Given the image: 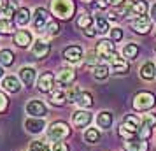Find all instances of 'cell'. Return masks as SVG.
<instances>
[{"instance_id":"cell-1","label":"cell","mask_w":156,"mask_h":151,"mask_svg":"<svg viewBox=\"0 0 156 151\" xmlns=\"http://www.w3.org/2000/svg\"><path fill=\"white\" fill-rule=\"evenodd\" d=\"M51 11L60 20H70L76 14L74 0H51Z\"/></svg>"},{"instance_id":"cell-2","label":"cell","mask_w":156,"mask_h":151,"mask_svg":"<svg viewBox=\"0 0 156 151\" xmlns=\"http://www.w3.org/2000/svg\"><path fill=\"white\" fill-rule=\"evenodd\" d=\"M156 99L153 93L149 92H140L133 97V109L139 111V113H144V111H149L151 107H154Z\"/></svg>"},{"instance_id":"cell-3","label":"cell","mask_w":156,"mask_h":151,"mask_svg":"<svg viewBox=\"0 0 156 151\" xmlns=\"http://www.w3.org/2000/svg\"><path fill=\"white\" fill-rule=\"evenodd\" d=\"M70 134V128H69V125L65 121H55L49 125V128H48V137H49L51 141H62L65 137Z\"/></svg>"},{"instance_id":"cell-4","label":"cell","mask_w":156,"mask_h":151,"mask_svg":"<svg viewBox=\"0 0 156 151\" xmlns=\"http://www.w3.org/2000/svg\"><path fill=\"white\" fill-rule=\"evenodd\" d=\"M156 127V114H146L140 121V128H139V137L140 139H149L153 134V128Z\"/></svg>"},{"instance_id":"cell-5","label":"cell","mask_w":156,"mask_h":151,"mask_svg":"<svg viewBox=\"0 0 156 151\" xmlns=\"http://www.w3.org/2000/svg\"><path fill=\"white\" fill-rule=\"evenodd\" d=\"M49 23V13L44 7H37L35 13H34V28L37 32H42Z\"/></svg>"},{"instance_id":"cell-6","label":"cell","mask_w":156,"mask_h":151,"mask_svg":"<svg viewBox=\"0 0 156 151\" xmlns=\"http://www.w3.org/2000/svg\"><path fill=\"white\" fill-rule=\"evenodd\" d=\"M95 53H97V56L104 58V60H109V58L114 55V42L111 41V39H104V41H100V42L97 44Z\"/></svg>"},{"instance_id":"cell-7","label":"cell","mask_w":156,"mask_h":151,"mask_svg":"<svg viewBox=\"0 0 156 151\" xmlns=\"http://www.w3.org/2000/svg\"><path fill=\"white\" fill-rule=\"evenodd\" d=\"M130 25H132V28H133L135 34H147L149 30H151L153 20L147 18V16H139V18H135Z\"/></svg>"},{"instance_id":"cell-8","label":"cell","mask_w":156,"mask_h":151,"mask_svg":"<svg viewBox=\"0 0 156 151\" xmlns=\"http://www.w3.org/2000/svg\"><path fill=\"white\" fill-rule=\"evenodd\" d=\"M27 113H28L32 118H44L48 114V109L41 100H30L27 104Z\"/></svg>"},{"instance_id":"cell-9","label":"cell","mask_w":156,"mask_h":151,"mask_svg":"<svg viewBox=\"0 0 156 151\" xmlns=\"http://www.w3.org/2000/svg\"><path fill=\"white\" fill-rule=\"evenodd\" d=\"M55 81H56V77L51 72H44L42 76L39 77V81H37V88L42 93H49L51 90H53V86H55Z\"/></svg>"},{"instance_id":"cell-10","label":"cell","mask_w":156,"mask_h":151,"mask_svg":"<svg viewBox=\"0 0 156 151\" xmlns=\"http://www.w3.org/2000/svg\"><path fill=\"white\" fill-rule=\"evenodd\" d=\"M128 13L132 16H146L147 13V0H132L128 4Z\"/></svg>"},{"instance_id":"cell-11","label":"cell","mask_w":156,"mask_h":151,"mask_svg":"<svg viewBox=\"0 0 156 151\" xmlns=\"http://www.w3.org/2000/svg\"><path fill=\"white\" fill-rule=\"evenodd\" d=\"M139 127H140V120H139L137 116H133V114H126L125 118H123V123L119 125V128L126 130V132H130V134H135V132L139 130Z\"/></svg>"},{"instance_id":"cell-12","label":"cell","mask_w":156,"mask_h":151,"mask_svg":"<svg viewBox=\"0 0 156 151\" xmlns=\"http://www.w3.org/2000/svg\"><path fill=\"white\" fill-rule=\"evenodd\" d=\"M63 58L70 63H77L83 58V48L81 46H69L63 49Z\"/></svg>"},{"instance_id":"cell-13","label":"cell","mask_w":156,"mask_h":151,"mask_svg":"<svg viewBox=\"0 0 156 151\" xmlns=\"http://www.w3.org/2000/svg\"><path fill=\"white\" fill-rule=\"evenodd\" d=\"M109 62H111V65H112V72H114V74H126L128 69H130V65H128L126 60L119 58L116 53L109 58Z\"/></svg>"},{"instance_id":"cell-14","label":"cell","mask_w":156,"mask_h":151,"mask_svg":"<svg viewBox=\"0 0 156 151\" xmlns=\"http://www.w3.org/2000/svg\"><path fill=\"white\" fill-rule=\"evenodd\" d=\"M25 128L30 134H41L46 128V121H44V118H28L25 121Z\"/></svg>"},{"instance_id":"cell-15","label":"cell","mask_w":156,"mask_h":151,"mask_svg":"<svg viewBox=\"0 0 156 151\" xmlns=\"http://www.w3.org/2000/svg\"><path fill=\"white\" fill-rule=\"evenodd\" d=\"M35 77H37V72L34 67H21L20 69V79H21V83L25 86H32Z\"/></svg>"},{"instance_id":"cell-16","label":"cell","mask_w":156,"mask_h":151,"mask_svg":"<svg viewBox=\"0 0 156 151\" xmlns=\"http://www.w3.org/2000/svg\"><path fill=\"white\" fill-rule=\"evenodd\" d=\"M74 81H76V72L74 70L65 69V70L58 72V76H56V84L58 86H70Z\"/></svg>"},{"instance_id":"cell-17","label":"cell","mask_w":156,"mask_h":151,"mask_svg":"<svg viewBox=\"0 0 156 151\" xmlns=\"http://www.w3.org/2000/svg\"><path fill=\"white\" fill-rule=\"evenodd\" d=\"M2 86H4V90L9 92V93H18L20 88H21V84H20V79H18V77H14V76H5V77L2 79Z\"/></svg>"},{"instance_id":"cell-18","label":"cell","mask_w":156,"mask_h":151,"mask_svg":"<svg viewBox=\"0 0 156 151\" xmlns=\"http://www.w3.org/2000/svg\"><path fill=\"white\" fill-rule=\"evenodd\" d=\"M91 123V113H88V111H77V113H74V125L79 127V128H84Z\"/></svg>"},{"instance_id":"cell-19","label":"cell","mask_w":156,"mask_h":151,"mask_svg":"<svg viewBox=\"0 0 156 151\" xmlns=\"http://www.w3.org/2000/svg\"><path fill=\"white\" fill-rule=\"evenodd\" d=\"M14 44H18L20 48H28L32 44V34L28 30H18L14 34Z\"/></svg>"},{"instance_id":"cell-20","label":"cell","mask_w":156,"mask_h":151,"mask_svg":"<svg viewBox=\"0 0 156 151\" xmlns=\"http://www.w3.org/2000/svg\"><path fill=\"white\" fill-rule=\"evenodd\" d=\"M14 20H16V25L18 27H27L30 23V20H32V14H30V9L28 7H20L18 11H16V16H14Z\"/></svg>"},{"instance_id":"cell-21","label":"cell","mask_w":156,"mask_h":151,"mask_svg":"<svg viewBox=\"0 0 156 151\" xmlns=\"http://www.w3.org/2000/svg\"><path fill=\"white\" fill-rule=\"evenodd\" d=\"M125 148H126V151H147L149 146L147 142L144 141V139H128L126 142H125Z\"/></svg>"},{"instance_id":"cell-22","label":"cell","mask_w":156,"mask_h":151,"mask_svg":"<svg viewBox=\"0 0 156 151\" xmlns=\"http://www.w3.org/2000/svg\"><path fill=\"white\" fill-rule=\"evenodd\" d=\"M112 121H114V116L112 113H109V111H102V113H98V116H97V125H98V128H111L112 127Z\"/></svg>"},{"instance_id":"cell-23","label":"cell","mask_w":156,"mask_h":151,"mask_svg":"<svg viewBox=\"0 0 156 151\" xmlns=\"http://www.w3.org/2000/svg\"><path fill=\"white\" fill-rule=\"evenodd\" d=\"M49 44L44 42V41H35L34 42V55H35L37 58H46L48 55H49Z\"/></svg>"},{"instance_id":"cell-24","label":"cell","mask_w":156,"mask_h":151,"mask_svg":"<svg viewBox=\"0 0 156 151\" xmlns=\"http://www.w3.org/2000/svg\"><path fill=\"white\" fill-rule=\"evenodd\" d=\"M49 102L53 106H63L65 102H67V93H65L63 90H55V92L49 93Z\"/></svg>"},{"instance_id":"cell-25","label":"cell","mask_w":156,"mask_h":151,"mask_svg":"<svg viewBox=\"0 0 156 151\" xmlns=\"http://www.w3.org/2000/svg\"><path fill=\"white\" fill-rule=\"evenodd\" d=\"M128 14V7L123 4V5H116V7H112L109 13H107V18L109 20H112V21H116V20H121V16Z\"/></svg>"},{"instance_id":"cell-26","label":"cell","mask_w":156,"mask_h":151,"mask_svg":"<svg viewBox=\"0 0 156 151\" xmlns=\"http://www.w3.org/2000/svg\"><path fill=\"white\" fill-rule=\"evenodd\" d=\"M140 76L144 77V79H154V76H156V67L153 62H147V63H144L140 67Z\"/></svg>"},{"instance_id":"cell-27","label":"cell","mask_w":156,"mask_h":151,"mask_svg":"<svg viewBox=\"0 0 156 151\" xmlns=\"http://www.w3.org/2000/svg\"><path fill=\"white\" fill-rule=\"evenodd\" d=\"M76 104H79L81 107H91V106H93L91 93H88V92H81L79 97H77V100H76Z\"/></svg>"},{"instance_id":"cell-28","label":"cell","mask_w":156,"mask_h":151,"mask_svg":"<svg viewBox=\"0 0 156 151\" xmlns=\"http://www.w3.org/2000/svg\"><path fill=\"white\" fill-rule=\"evenodd\" d=\"M14 63V53L11 49H2L0 51V65H5V67H9V65Z\"/></svg>"},{"instance_id":"cell-29","label":"cell","mask_w":156,"mask_h":151,"mask_svg":"<svg viewBox=\"0 0 156 151\" xmlns=\"http://www.w3.org/2000/svg\"><path fill=\"white\" fill-rule=\"evenodd\" d=\"M95 23H97V32H98V34H107V32H111V28H109V20H105L104 16H97V18H95Z\"/></svg>"},{"instance_id":"cell-30","label":"cell","mask_w":156,"mask_h":151,"mask_svg":"<svg viewBox=\"0 0 156 151\" xmlns=\"http://www.w3.org/2000/svg\"><path fill=\"white\" fill-rule=\"evenodd\" d=\"M137 55H139V46L135 42H130L123 48V56L125 58H135Z\"/></svg>"},{"instance_id":"cell-31","label":"cell","mask_w":156,"mask_h":151,"mask_svg":"<svg viewBox=\"0 0 156 151\" xmlns=\"http://www.w3.org/2000/svg\"><path fill=\"white\" fill-rule=\"evenodd\" d=\"M93 76H95L97 79H105L107 76H109V67H107V65H97V67L93 69Z\"/></svg>"},{"instance_id":"cell-32","label":"cell","mask_w":156,"mask_h":151,"mask_svg":"<svg viewBox=\"0 0 156 151\" xmlns=\"http://www.w3.org/2000/svg\"><path fill=\"white\" fill-rule=\"evenodd\" d=\"M84 139L88 141L90 144H95V142H98V139H100V132L97 128H88L86 130V134H84Z\"/></svg>"},{"instance_id":"cell-33","label":"cell","mask_w":156,"mask_h":151,"mask_svg":"<svg viewBox=\"0 0 156 151\" xmlns=\"http://www.w3.org/2000/svg\"><path fill=\"white\" fill-rule=\"evenodd\" d=\"M91 23H93L91 16H88V14H81L77 18V27H79V28H83V30L90 28V27H91Z\"/></svg>"},{"instance_id":"cell-34","label":"cell","mask_w":156,"mask_h":151,"mask_svg":"<svg viewBox=\"0 0 156 151\" xmlns=\"http://www.w3.org/2000/svg\"><path fill=\"white\" fill-rule=\"evenodd\" d=\"M16 11H18V9H14V5L11 4L7 9H4V11L0 13V20H7V21H11V18L16 16Z\"/></svg>"},{"instance_id":"cell-35","label":"cell","mask_w":156,"mask_h":151,"mask_svg":"<svg viewBox=\"0 0 156 151\" xmlns=\"http://www.w3.org/2000/svg\"><path fill=\"white\" fill-rule=\"evenodd\" d=\"M46 30H48V34H49V35H58V34H60V25H58L56 20H53V21L48 23Z\"/></svg>"},{"instance_id":"cell-36","label":"cell","mask_w":156,"mask_h":151,"mask_svg":"<svg viewBox=\"0 0 156 151\" xmlns=\"http://www.w3.org/2000/svg\"><path fill=\"white\" fill-rule=\"evenodd\" d=\"M30 151H51V149L48 144L41 142V141H34V142L30 144Z\"/></svg>"},{"instance_id":"cell-37","label":"cell","mask_w":156,"mask_h":151,"mask_svg":"<svg viewBox=\"0 0 156 151\" xmlns=\"http://www.w3.org/2000/svg\"><path fill=\"white\" fill-rule=\"evenodd\" d=\"M12 32V23L7 20H0V34H11Z\"/></svg>"},{"instance_id":"cell-38","label":"cell","mask_w":156,"mask_h":151,"mask_svg":"<svg viewBox=\"0 0 156 151\" xmlns=\"http://www.w3.org/2000/svg\"><path fill=\"white\" fill-rule=\"evenodd\" d=\"M79 93H81L79 88H70V90L67 92V102H76L77 97H79Z\"/></svg>"},{"instance_id":"cell-39","label":"cell","mask_w":156,"mask_h":151,"mask_svg":"<svg viewBox=\"0 0 156 151\" xmlns=\"http://www.w3.org/2000/svg\"><path fill=\"white\" fill-rule=\"evenodd\" d=\"M123 39V30L121 28H112L111 30V41L112 42H118V41H121Z\"/></svg>"},{"instance_id":"cell-40","label":"cell","mask_w":156,"mask_h":151,"mask_svg":"<svg viewBox=\"0 0 156 151\" xmlns=\"http://www.w3.org/2000/svg\"><path fill=\"white\" fill-rule=\"evenodd\" d=\"M51 151H69V146L65 142H60V141H56V142L53 144V149Z\"/></svg>"},{"instance_id":"cell-41","label":"cell","mask_w":156,"mask_h":151,"mask_svg":"<svg viewBox=\"0 0 156 151\" xmlns=\"http://www.w3.org/2000/svg\"><path fill=\"white\" fill-rule=\"evenodd\" d=\"M7 109V97L0 92V113H4Z\"/></svg>"},{"instance_id":"cell-42","label":"cell","mask_w":156,"mask_h":151,"mask_svg":"<svg viewBox=\"0 0 156 151\" xmlns=\"http://www.w3.org/2000/svg\"><path fill=\"white\" fill-rule=\"evenodd\" d=\"M86 62H88V65H95L97 67V56H95V53H90Z\"/></svg>"},{"instance_id":"cell-43","label":"cell","mask_w":156,"mask_h":151,"mask_svg":"<svg viewBox=\"0 0 156 151\" xmlns=\"http://www.w3.org/2000/svg\"><path fill=\"white\" fill-rule=\"evenodd\" d=\"M84 34H86L88 37H95V35H97V30L93 28V27H90V28H86V30H84Z\"/></svg>"},{"instance_id":"cell-44","label":"cell","mask_w":156,"mask_h":151,"mask_svg":"<svg viewBox=\"0 0 156 151\" xmlns=\"http://www.w3.org/2000/svg\"><path fill=\"white\" fill-rule=\"evenodd\" d=\"M107 5H109V2H107V0H97V7H98V9H105Z\"/></svg>"},{"instance_id":"cell-45","label":"cell","mask_w":156,"mask_h":151,"mask_svg":"<svg viewBox=\"0 0 156 151\" xmlns=\"http://www.w3.org/2000/svg\"><path fill=\"white\" fill-rule=\"evenodd\" d=\"M11 4H9V0H0V13L4 11V9H7Z\"/></svg>"},{"instance_id":"cell-46","label":"cell","mask_w":156,"mask_h":151,"mask_svg":"<svg viewBox=\"0 0 156 151\" xmlns=\"http://www.w3.org/2000/svg\"><path fill=\"white\" fill-rule=\"evenodd\" d=\"M151 20L156 21V4H153V7H151Z\"/></svg>"},{"instance_id":"cell-47","label":"cell","mask_w":156,"mask_h":151,"mask_svg":"<svg viewBox=\"0 0 156 151\" xmlns=\"http://www.w3.org/2000/svg\"><path fill=\"white\" fill-rule=\"evenodd\" d=\"M107 2H109V4H112L114 7H116V5H123V2H125V0H107Z\"/></svg>"},{"instance_id":"cell-48","label":"cell","mask_w":156,"mask_h":151,"mask_svg":"<svg viewBox=\"0 0 156 151\" xmlns=\"http://www.w3.org/2000/svg\"><path fill=\"white\" fill-rule=\"evenodd\" d=\"M2 76H4V69H2V65H0V79H2Z\"/></svg>"},{"instance_id":"cell-49","label":"cell","mask_w":156,"mask_h":151,"mask_svg":"<svg viewBox=\"0 0 156 151\" xmlns=\"http://www.w3.org/2000/svg\"><path fill=\"white\" fill-rule=\"evenodd\" d=\"M83 2H91V0H83Z\"/></svg>"}]
</instances>
